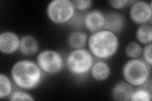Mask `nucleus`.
<instances>
[{"mask_svg": "<svg viewBox=\"0 0 152 101\" xmlns=\"http://www.w3.org/2000/svg\"><path fill=\"white\" fill-rule=\"evenodd\" d=\"M44 73L36 62L23 59L16 61L10 70V78L13 84L18 89L32 90L40 85Z\"/></svg>", "mask_w": 152, "mask_h": 101, "instance_id": "nucleus-1", "label": "nucleus"}, {"mask_svg": "<svg viewBox=\"0 0 152 101\" xmlns=\"http://www.w3.org/2000/svg\"><path fill=\"white\" fill-rule=\"evenodd\" d=\"M120 41L117 34L106 29L92 33L88 37V49L94 57L107 60L115 56L119 49Z\"/></svg>", "mask_w": 152, "mask_h": 101, "instance_id": "nucleus-2", "label": "nucleus"}, {"mask_svg": "<svg viewBox=\"0 0 152 101\" xmlns=\"http://www.w3.org/2000/svg\"><path fill=\"white\" fill-rule=\"evenodd\" d=\"M151 66L145 62L141 57L129 59L122 66L123 78L134 88L143 86L151 81Z\"/></svg>", "mask_w": 152, "mask_h": 101, "instance_id": "nucleus-3", "label": "nucleus"}, {"mask_svg": "<svg viewBox=\"0 0 152 101\" xmlns=\"http://www.w3.org/2000/svg\"><path fill=\"white\" fill-rule=\"evenodd\" d=\"M94 57L88 49H72L66 57L65 65L69 73L76 77H81L90 73Z\"/></svg>", "mask_w": 152, "mask_h": 101, "instance_id": "nucleus-4", "label": "nucleus"}, {"mask_svg": "<svg viewBox=\"0 0 152 101\" xmlns=\"http://www.w3.org/2000/svg\"><path fill=\"white\" fill-rule=\"evenodd\" d=\"M46 15L56 25H68L77 11L70 0H52L46 7Z\"/></svg>", "mask_w": 152, "mask_h": 101, "instance_id": "nucleus-5", "label": "nucleus"}, {"mask_svg": "<svg viewBox=\"0 0 152 101\" xmlns=\"http://www.w3.org/2000/svg\"><path fill=\"white\" fill-rule=\"evenodd\" d=\"M36 62L45 74L50 75L59 73L65 65L63 56L53 49H45L38 52Z\"/></svg>", "mask_w": 152, "mask_h": 101, "instance_id": "nucleus-6", "label": "nucleus"}, {"mask_svg": "<svg viewBox=\"0 0 152 101\" xmlns=\"http://www.w3.org/2000/svg\"><path fill=\"white\" fill-rule=\"evenodd\" d=\"M129 15L131 20L138 25L146 23L151 24V1H134L131 4Z\"/></svg>", "mask_w": 152, "mask_h": 101, "instance_id": "nucleus-7", "label": "nucleus"}, {"mask_svg": "<svg viewBox=\"0 0 152 101\" xmlns=\"http://www.w3.org/2000/svg\"><path fill=\"white\" fill-rule=\"evenodd\" d=\"M20 37L12 31H4L0 33V52L5 55H11L19 51Z\"/></svg>", "mask_w": 152, "mask_h": 101, "instance_id": "nucleus-8", "label": "nucleus"}, {"mask_svg": "<svg viewBox=\"0 0 152 101\" xmlns=\"http://www.w3.org/2000/svg\"><path fill=\"white\" fill-rule=\"evenodd\" d=\"M104 24L105 13L99 9H92L85 13L84 27L91 33L104 29Z\"/></svg>", "mask_w": 152, "mask_h": 101, "instance_id": "nucleus-9", "label": "nucleus"}, {"mask_svg": "<svg viewBox=\"0 0 152 101\" xmlns=\"http://www.w3.org/2000/svg\"><path fill=\"white\" fill-rule=\"evenodd\" d=\"M126 26V18L122 13L112 11L105 13V24L104 29L115 34L123 31Z\"/></svg>", "mask_w": 152, "mask_h": 101, "instance_id": "nucleus-10", "label": "nucleus"}, {"mask_svg": "<svg viewBox=\"0 0 152 101\" xmlns=\"http://www.w3.org/2000/svg\"><path fill=\"white\" fill-rule=\"evenodd\" d=\"M134 87L126 81H120L114 84L111 90L112 98L117 101H130Z\"/></svg>", "mask_w": 152, "mask_h": 101, "instance_id": "nucleus-11", "label": "nucleus"}, {"mask_svg": "<svg viewBox=\"0 0 152 101\" xmlns=\"http://www.w3.org/2000/svg\"><path fill=\"white\" fill-rule=\"evenodd\" d=\"M39 44L36 38L32 35H24L20 37L19 52L26 56H32L39 52Z\"/></svg>", "mask_w": 152, "mask_h": 101, "instance_id": "nucleus-12", "label": "nucleus"}, {"mask_svg": "<svg viewBox=\"0 0 152 101\" xmlns=\"http://www.w3.org/2000/svg\"><path fill=\"white\" fill-rule=\"evenodd\" d=\"M112 73L111 67L103 60L94 62L90 71L92 78L98 81H103L108 79Z\"/></svg>", "mask_w": 152, "mask_h": 101, "instance_id": "nucleus-13", "label": "nucleus"}, {"mask_svg": "<svg viewBox=\"0 0 152 101\" xmlns=\"http://www.w3.org/2000/svg\"><path fill=\"white\" fill-rule=\"evenodd\" d=\"M88 37V35L86 32L75 31L68 37V44L72 49H83L87 46Z\"/></svg>", "mask_w": 152, "mask_h": 101, "instance_id": "nucleus-14", "label": "nucleus"}, {"mask_svg": "<svg viewBox=\"0 0 152 101\" xmlns=\"http://www.w3.org/2000/svg\"><path fill=\"white\" fill-rule=\"evenodd\" d=\"M137 42L141 45H147L152 43V26L150 23H146L137 27L136 31Z\"/></svg>", "mask_w": 152, "mask_h": 101, "instance_id": "nucleus-15", "label": "nucleus"}, {"mask_svg": "<svg viewBox=\"0 0 152 101\" xmlns=\"http://www.w3.org/2000/svg\"><path fill=\"white\" fill-rule=\"evenodd\" d=\"M152 99L151 81L134 90L130 101H151Z\"/></svg>", "mask_w": 152, "mask_h": 101, "instance_id": "nucleus-16", "label": "nucleus"}, {"mask_svg": "<svg viewBox=\"0 0 152 101\" xmlns=\"http://www.w3.org/2000/svg\"><path fill=\"white\" fill-rule=\"evenodd\" d=\"M13 81L11 78L4 73L0 74V99L9 97L13 92Z\"/></svg>", "mask_w": 152, "mask_h": 101, "instance_id": "nucleus-17", "label": "nucleus"}, {"mask_svg": "<svg viewBox=\"0 0 152 101\" xmlns=\"http://www.w3.org/2000/svg\"><path fill=\"white\" fill-rule=\"evenodd\" d=\"M142 46L137 41L129 42L125 47L124 52L129 59H137L141 57Z\"/></svg>", "mask_w": 152, "mask_h": 101, "instance_id": "nucleus-18", "label": "nucleus"}, {"mask_svg": "<svg viewBox=\"0 0 152 101\" xmlns=\"http://www.w3.org/2000/svg\"><path fill=\"white\" fill-rule=\"evenodd\" d=\"M8 99L12 101H34L35 99L33 96L24 90H19L13 91Z\"/></svg>", "mask_w": 152, "mask_h": 101, "instance_id": "nucleus-19", "label": "nucleus"}, {"mask_svg": "<svg viewBox=\"0 0 152 101\" xmlns=\"http://www.w3.org/2000/svg\"><path fill=\"white\" fill-rule=\"evenodd\" d=\"M72 1L76 11L79 12L87 11L93 4V1L91 0H74Z\"/></svg>", "mask_w": 152, "mask_h": 101, "instance_id": "nucleus-20", "label": "nucleus"}, {"mask_svg": "<svg viewBox=\"0 0 152 101\" xmlns=\"http://www.w3.org/2000/svg\"><path fill=\"white\" fill-rule=\"evenodd\" d=\"M85 14L82 13L81 12H77L75 13L74 17L72 18V20L70 21V22L68 25H71L72 27H74L75 29H79L82 28H84V18Z\"/></svg>", "mask_w": 152, "mask_h": 101, "instance_id": "nucleus-21", "label": "nucleus"}, {"mask_svg": "<svg viewBox=\"0 0 152 101\" xmlns=\"http://www.w3.org/2000/svg\"><path fill=\"white\" fill-rule=\"evenodd\" d=\"M141 58L150 66H152V43L142 47Z\"/></svg>", "mask_w": 152, "mask_h": 101, "instance_id": "nucleus-22", "label": "nucleus"}, {"mask_svg": "<svg viewBox=\"0 0 152 101\" xmlns=\"http://www.w3.org/2000/svg\"><path fill=\"white\" fill-rule=\"evenodd\" d=\"M134 1L129 0H110L108 3L110 6L115 10H121L126 7L127 5H131Z\"/></svg>", "mask_w": 152, "mask_h": 101, "instance_id": "nucleus-23", "label": "nucleus"}]
</instances>
